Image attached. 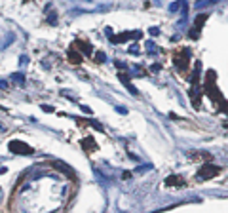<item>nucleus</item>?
Wrapping results in <instances>:
<instances>
[{"mask_svg":"<svg viewBox=\"0 0 228 213\" xmlns=\"http://www.w3.org/2000/svg\"><path fill=\"white\" fill-rule=\"evenodd\" d=\"M173 63H175V67H177L181 72H186L188 65H190V51L184 50L182 53H177L175 57H173Z\"/></svg>","mask_w":228,"mask_h":213,"instance_id":"obj_1","label":"nucleus"},{"mask_svg":"<svg viewBox=\"0 0 228 213\" xmlns=\"http://www.w3.org/2000/svg\"><path fill=\"white\" fill-rule=\"evenodd\" d=\"M8 149H10V152H15V154H25V156L32 154V149L29 147V145H25L23 141H19V139H14V141H10Z\"/></svg>","mask_w":228,"mask_h":213,"instance_id":"obj_2","label":"nucleus"},{"mask_svg":"<svg viewBox=\"0 0 228 213\" xmlns=\"http://www.w3.org/2000/svg\"><path fill=\"white\" fill-rule=\"evenodd\" d=\"M219 171H221V167H217V166H203L198 171V179H211L215 175H219Z\"/></svg>","mask_w":228,"mask_h":213,"instance_id":"obj_3","label":"nucleus"},{"mask_svg":"<svg viewBox=\"0 0 228 213\" xmlns=\"http://www.w3.org/2000/svg\"><path fill=\"white\" fill-rule=\"evenodd\" d=\"M207 21V14H200L198 17H196V21H194V27H192V32H188V36L190 38H194L196 40L198 36H200V29H202V25Z\"/></svg>","mask_w":228,"mask_h":213,"instance_id":"obj_4","label":"nucleus"},{"mask_svg":"<svg viewBox=\"0 0 228 213\" xmlns=\"http://www.w3.org/2000/svg\"><path fill=\"white\" fill-rule=\"evenodd\" d=\"M74 48L78 50V51H82L84 55H90L91 53V46H90V42H86V40H76L74 42Z\"/></svg>","mask_w":228,"mask_h":213,"instance_id":"obj_5","label":"nucleus"},{"mask_svg":"<svg viewBox=\"0 0 228 213\" xmlns=\"http://www.w3.org/2000/svg\"><path fill=\"white\" fill-rule=\"evenodd\" d=\"M69 61H70V63H74V65L82 63V55H80L78 51H76V48H74V46L69 50Z\"/></svg>","mask_w":228,"mask_h":213,"instance_id":"obj_6","label":"nucleus"},{"mask_svg":"<svg viewBox=\"0 0 228 213\" xmlns=\"http://www.w3.org/2000/svg\"><path fill=\"white\" fill-rule=\"evenodd\" d=\"M166 185H169V186H182L184 183H182V177H179V175H171V177L166 179Z\"/></svg>","mask_w":228,"mask_h":213,"instance_id":"obj_7","label":"nucleus"},{"mask_svg":"<svg viewBox=\"0 0 228 213\" xmlns=\"http://www.w3.org/2000/svg\"><path fill=\"white\" fill-rule=\"evenodd\" d=\"M118 78H120V80H122V82L126 84V88H127V89H129V92H131L133 95H139V92H137V89H135V88L131 86V82H129V80H127V76H126L124 72H120V74H118Z\"/></svg>","mask_w":228,"mask_h":213,"instance_id":"obj_8","label":"nucleus"},{"mask_svg":"<svg viewBox=\"0 0 228 213\" xmlns=\"http://www.w3.org/2000/svg\"><path fill=\"white\" fill-rule=\"evenodd\" d=\"M200 69H202V63H196V67H194V72H192V84H194V86L200 82Z\"/></svg>","mask_w":228,"mask_h":213,"instance_id":"obj_9","label":"nucleus"},{"mask_svg":"<svg viewBox=\"0 0 228 213\" xmlns=\"http://www.w3.org/2000/svg\"><path fill=\"white\" fill-rule=\"evenodd\" d=\"M82 147H84V150H90V149H93V147H95V143H93V139H91V137H86V139L82 141Z\"/></svg>","mask_w":228,"mask_h":213,"instance_id":"obj_10","label":"nucleus"},{"mask_svg":"<svg viewBox=\"0 0 228 213\" xmlns=\"http://www.w3.org/2000/svg\"><path fill=\"white\" fill-rule=\"evenodd\" d=\"M12 80L17 82L19 86H23V84H25V76L21 74V72H14V74H12Z\"/></svg>","mask_w":228,"mask_h":213,"instance_id":"obj_11","label":"nucleus"},{"mask_svg":"<svg viewBox=\"0 0 228 213\" xmlns=\"http://www.w3.org/2000/svg\"><path fill=\"white\" fill-rule=\"evenodd\" d=\"M105 59H106V55H105L103 51H97V53H95V61H97V63H103Z\"/></svg>","mask_w":228,"mask_h":213,"instance_id":"obj_12","label":"nucleus"},{"mask_svg":"<svg viewBox=\"0 0 228 213\" xmlns=\"http://www.w3.org/2000/svg\"><path fill=\"white\" fill-rule=\"evenodd\" d=\"M48 23H51V25H55V23H57V15H55V12L48 15Z\"/></svg>","mask_w":228,"mask_h":213,"instance_id":"obj_13","label":"nucleus"},{"mask_svg":"<svg viewBox=\"0 0 228 213\" xmlns=\"http://www.w3.org/2000/svg\"><path fill=\"white\" fill-rule=\"evenodd\" d=\"M179 6H181V0H179V2H173V4L169 6V12H177Z\"/></svg>","mask_w":228,"mask_h":213,"instance_id":"obj_14","label":"nucleus"},{"mask_svg":"<svg viewBox=\"0 0 228 213\" xmlns=\"http://www.w3.org/2000/svg\"><path fill=\"white\" fill-rule=\"evenodd\" d=\"M146 50L150 53H156V48H154V42H146Z\"/></svg>","mask_w":228,"mask_h":213,"instance_id":"obj_15","label":"nucleus"},{"mask_svg":"<svg viewBox=\"0 0 228 213\" xmlns=\"http://www.w3.org/2000/svg\"><path fill=\"white\" fill-rule=\"evenodd\" d=\"M148 32H150L152 36H156V35H160V29H158V27H150V29H148Z\"/></svg>","mask_w":228,"mask_h":213,"instance_id":"obj_16","label":"nucleus"},{"mask_svg":"<svg viewBox=\"0 0 228 213\" xmlns=\"http://www.w3.org/2000/svg\"><path fill=\"white\" fill-rule=\"evenodd\" d=\"M19 63H21V65H27V63H29V57H27V55H21Z\"/></svg>","mask_w":228,"mask_h":213,"instance_id":"obj_17","label":"nucleus"},{"mask_svg":"<svg viewBox=\"0 0 228 213\" xmlns=\"http://www.w3.org/2000/svg\"><path fill=\"white\" fill-rule=\"evenodd\" d=\"M160 69H162V65H158V63H156V65H152V69H150V71H152V72H158Z\"/></svg>","mask_w":228,"mask_h":213,"instance_id":"obj_18","label":"nucleus"},{"mask_svg":"<svg viewBox=\"0 0 228 213\" xmlns=\"http://www.w3.org/2000/svg\"><path fill=\"white\" fill-rule=\"evenodd\" d=\"M114 65H116V67H118V69H126V65H124V63H122V61H114Z\"/></svg>","mask_w":228,"mask_h":213,"instance_id":"obj_19","label":"nucleus"},{"mask_svg":"<svg viewBox=\"0 0 228 213\" xmlns=\"http://www.w3.org/2000/svg\"><path fill=\"white\" fill-rule=\"evenodd\" d=\"M116 110H118V113H120V114H126V113H127V110H126L124 107H116Z\"/></svg>","mask_w":228,"mask_h":213,"instance_id":"obj_20","label":"nucleus"},{"mask_svg":"<svg viewBox=\"0 0 228 213\" xmlns=\"http://www.w3.org/2000/svg\"><path fill=\"white\" fill-rule=\"evenodd\" d=\"M129 51H131V53H139V48L137 46H131V48H129Z\"/></svg>","mask_w":228,"mask_h":213,"instance_id":"obj_21","label":"nucleus"},{"mask_svg":"<svg viewBox=\"0 0 228 213\" xmlns=\"http://www.w3.org/2000/svg\"><path fill=\"white\" fill-rule=\"evenodd\" d=\"M42 109H44V110H46V113H51V110H53V109H51L50 105H44V107H42Z\"/></svg>","mask_w":228,"mask_h":213,"instance_id":"obj_22","label":"nucleus"},{"mask_svg":"<svg viewBox=\"0 0 228 213\" xmlns=\"http://www.w3.org/2000/svg\"><path fill=\"white\" fill-rule=\"evenodd\" d=\"M0 88H8V82H0Z\"/></svg>","mask_w":228,"mask_h":213,"instance_id":"obj_23","label":"nucleus"},{"mask_svg":"<svg viewBox=\"0 0 228 213\" xmlns=\"http://www.w3.org/2000/svg\"><path fill=\"white\" fill-rule=\"evenodd\" d=\"M213 2H217V0H209V4H213Z\"/></svg>","mask_w":228,"mask_h":213,"instance_id":"obj_24","label":"nucleus"}]
</instances>
